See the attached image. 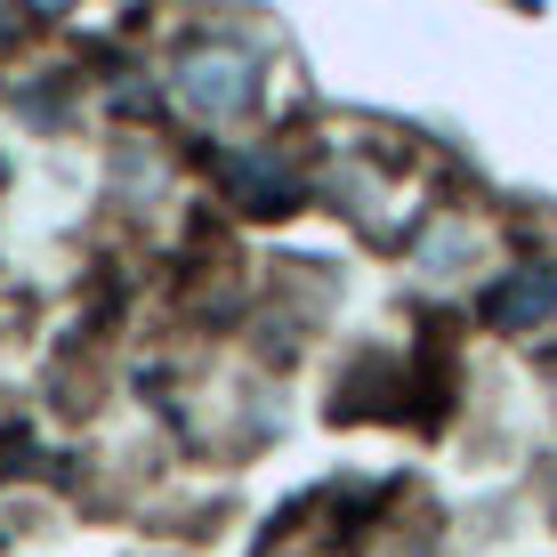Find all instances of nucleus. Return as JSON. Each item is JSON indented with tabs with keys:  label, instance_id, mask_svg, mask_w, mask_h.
Here are the masks:
<instances>
[{
	"label": "nucleus",
	"instance_id": "7ed1b4c3",
	"mask_svg": "<svg viewBox=\"0 0 557 557\" xmlns=\"http://www.w3.org/2000/svg\"><path fill=\"white\" fill-rule=\"evenodd\" d=\"M0 41H9V16H0Z\"/></svg>",
	"mask_w": 557,
	"mask_h": 557
},
{
	"label": "nucleus",
	"instance_id": "f257e3e1",
	"mask_svg": "<svg viewBox=\"0 0 557 557\" xmlns=\"http://www.w3.org/2000/svg\"><path fill=\"white\" fill-rule=\"evenodd\" d=\"M178 98L202 106V113H243V98H251V65H243V57H195V65L178 73Z\"/></svg>",
	"mask_w": 557,
	"mask_h": 557
},
{
	"label": "nucleus",
	"instance_id": "20e7f679",
	"mask_svg": "<svg viewBox=\"0 0 557 557\" xmlns=\"http://www.w3.org/2000/svg\"><path fill=\"white\" fill-rule=\"evenodd\" d=\"M49 9H57V0H49Z\"/></svg>",
	"mask_w": 557,
	"mask_h": 557
},
{
	"label": "nucleus",
	"instance_id": "f03ea898",
	"mask_svg": "<svg viewBox=\"0 0 557 557\" xmlns=\"http://www.w3.org/2000/svg\"><path fill=\"white\" fill-rule=\"evenodd\" d=\"M557 307V275L549 267H525V275H509V283H493V299H485V315L502 323V332H525V323H542Z\"/></svg>",
	"mask_w": 557,
	"mask_h": 557
}]
</instances>
